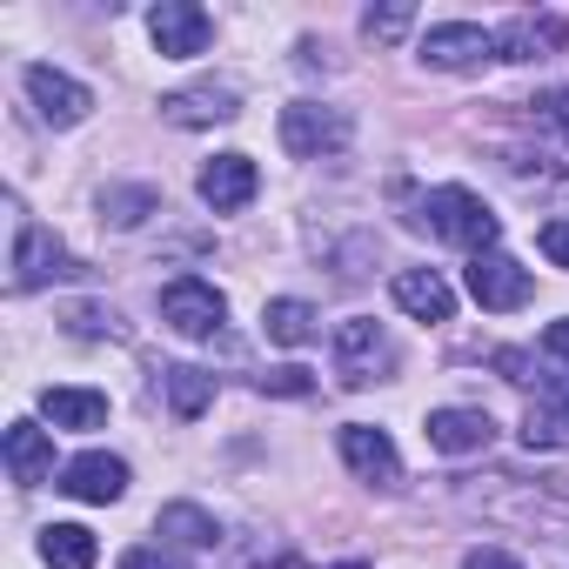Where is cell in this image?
I'll list each match as a JSON object with an SVG mask.
<instances>
[{
  "instance_id": "6da1fadb",
  "label": "cell",
  "mask_w": 569,
  "mask_h": 569,
  "mask_svg": "<svg viewBox=\"0 0 569 569\" xmlns=\"http://www.w3.org/2000/svg\"><path fill=\"white\" fill-rule=\"evenodd\" d=\"M409 221H416L422 234L449 241V248H469V254H489L496 234H502V221H496V214L482 208V194H469V188H429Z\"/></svg>"
},
{
  "instance_id": "7a4b0ae2",
  "label": "cell",
  "mask_w": 569,
  "mask_h": 569,
  "mask_svg": "<svg viewBox=\"0 0 569 569\" xmlns=\"http://www.w3.org/2000/svg\"><path fill=\"white\" fill-rule=\"evenodd\" d=\"M349 114L342 108H322V101H289L281 108V148L296 161H322V154H342L349 148Z\"/></svg>"
},
{
  "instance_id": "3957f363",
  "label": "cell",
  "mask_w": 569,
  "mask_h": 569,
  "mask_svg": "<svg viewBox=\"0 0 569 569\" xmlns=\"http://www.w3.org/2000/svg\"><path fill=\"white\" fill-rule=\"evenodd\" d=\"M389 362H396V349H389L382 322L349 316V322L336 329V376H342V389H369V382H382Z\"/></svg>"
},
{
  "instance_id": "277c9868",
  "label": "cell",
  "mask_w": 569,
  "mask_h": 569,
  "mask_svg": "<svg viewBox=\"0 0 569 569\" xmlns=\"http://www.w3.org/2000/svg\"><path fill=\"white\" fill-rule=\"evenodd\" d=\"M161 322H168L174 336L201 342V336H214V329L228 322V302H221V289H214V281H201V274H181V281H168V289H161Z\"/></svg>"
},
{
  "instance_id": "5b68a950",
  "label": "cell",
  "mask_w": 569,
  "mask_h": 569,
  "mask_svg": "<svg viewBox=\"0 0 569 569\" xmlns=\"http://www.w3.org/2000/svg\"><path fill=\"white\" fill-rule=\"evenodd\" d=\"M469 296H476L489 316H509V309H522V302L536 296V274H529L516 254L489 248V254H476V261H469Z\"/></svg>"
},
{
  "instance_id": "8992f818",
  "label": "cell",
  "mask_w": 569,
  "mask_h": 569,
  "mask_svg": "<svg viewBox=\"0 0 569 569\" xmlns=\"http://www.w3.org/2000/svg\"><path fill=\"white\" fill-rule=\"evenodd\" d=\"M148 34H154V48H161L168 61H194V54H208L214 21L194 8V0H161V8L148 14Z\"/></svg>"
},
{
  "instance_id": "52a82bcc",
  "label": "cell",
  "mask_w": 569,
  "mask_h": 569,
  "mask_svg": "<svg viewBox=\"0 0 569 569\" xmlns=\"http://www.w3.org/2000/svg\"><path fill=\"white\" fill-rule=\"evenodd\" d=\"M496 54V34L476 28V21H442L422 34V68H442V74H462V68H482Z\"/></svg>"
},
{
  "instance_id": "ba28073f",
  "label": "cell",
  "mask_w": 569,
  "mask_h": 569,
  "mask_svg": "<svg viewBox=\"0 0 569 569\" xmlns=\"http://www.w3.org/2000/svg\"><path fill=\"white\" fill-rule=\"evenodd\" d=\"M28 101H34V114H41L48 128H74V121H88V108H94V94H88L74 74L48 68V61L28 68Z\"/></svg>"
},
{
  "instance_id": "9c48e42d",
  "label": "cell",
  "mask_w": 569,
  "mask_h": 569,
  "mask_svg": "<svg viewBox=\"0 0 569 569\" xmlns=\"http://www.w3.org/2000/svg\"><path fill=\"white\" fill-rule=\"evenodd\" d=\"M54 274H74L68 248H61L48 228L21 221V228H14V289H21V296H28V289H48Z\"/></svg>"
},
{
  "instance_id": "30bf717a",
  "label": "cell",
  "mask_w": 569,
  "mask_h": 569,
  "mask_svg": "<svg viewBox=\"0 0 569 569\" xmlns=\"http://www.w3.org/2000/svg\"><path fill=\"white\" fill-rule=\"evenodd\" d=\"M254 194H261V174H254L248 154H214V161L201 168V201H208L214 214H241Z\"/></svg>"
},
{
  "instance_id": "8fae6325",
  "label": "cell",
  "mask_w": 569,
  "mask_h": 569,
  "mask_svg": "<svg viewBox=\"0 0 569 569\" xmlns=\"http://www.w3.org/2000/svg\"><path fill=\"white\" fill-rule=\"evenodd\" d=\"M342 462H349L362 482H376V489H396V482H402L396 442H389L382 429H369V422H349V429H342Z\"/></svg>"
},
{
  "instance_id": "7c38bea8",
  "label": "cell",
  "mask_w": 569,
  "mask_h": 569,
  "mask_svg": "<svg viewBox=\"0 0 569 569\" xmlns=\"http://www.w3.org/2000/svg\"><path fill=\"white\" fill-rule=\"evenodd\" d=\"M61 489H68L74 502H121V496H128V462L108 456V449H88V456H74V462L61 469Z\"/></svg>"
},
{
  "instance_id": "4fadbf2b",
  "label": "cell",
  "mask_w": 569,
  "mask_h": 569,
  "mask_svg": "<svg viewBox=\"0 0 569 569\" xmlns=\"http://www.w3.org/2000/svg\"><path fill=\"white\" fill-rule=\"evenodd\" d=\"M422 436H429V449H442V456H476V449L496 442V422H489L482 409H436V416L422 422Z\"/></svg>"
},
{
  "instance_id": "5bb4252c",
  "label": "cell",
  "mask_w": 569,
  "mask_h": 569,
  "mask_svg": "<svg viewBox=\"0 0 569 569\" xmlns=\"http://www.w3.org/2000/svg\"><path fill=\"white\" fill-rule=\"evenodd\" d=\"M389 289H396V309L416 316V322H449L456 316V296H449V281L436 268H402Z\"/></svg>"
},
{
  "instance_id": "9a60e30c",
  "label": "cell",
  "mask_w": 569,
  "mask_h": 569,
  "mask_svg": "<svg viewBox=\"0 0 569 569\" xmlns=\"http://www.w3.org/2000/svg\"><path fill=\"white\" fill-rule=\"evenodd\" d=\"M8 476L21 489H34V482L54 476V436L41 422H8Z\"/></svg>"
},
{
  "instance_id": "2e32d148",
  "label": "cell",
  "mask_w": 569,
  "mask_h": 569,
  "mask_svg": "<svg viewBox=\"0 0 569 569\" xmlns=\"http://www.w3.org/2000/svg\"><path fill=\"white\" fill-rule=\"evenodd\" d=\"M161 114L174 128H214V121H234L241 114V94L234 88H188V94H168Z\"/></svg>"
},
{
  "instance_id": "e0dca14e",
  "label": "cell",
  "mask_w": 569,
  "mask_h": 569,
  "mask_svg": "<svg viewBox=\"0 0 569 569\" xmlns=\"http://www.w3.org/2000/svg\"><path fill=\"white\" fill-rule=\"evenodd\" d=\"M41 416L54 429H101L108 422V396L101 389H48L41 396Z\"/></svg>"
},
{
  "instance_id": "ac0fdd59",
  "label": "cell",
  "mask_w": 569,
  "mask_h": 569,
  "mask_svg": "<svg viewBox=\"0 0 569 569\" xmlns=\"http://www.w3.org/2000/svg\"><path fill=\"white\" fill-rule=\"evenodd\" d=\"M562 436H569V376H556L542 389V402L529 409V422H522V442L529 449H556Z\"/></svg>"
},
{
  "instance_id": "d6986e66",
  "label": "cell",
  "mask_w": 569,
  "mask_h": 569,
  "mask_svg": "<svg viewBox=\"0 0 569 569\" xmlns=\"http://www.w3.org/2000/svg\"><path fill=\"white\" fill-rule=\"evenodd\" d=\"M41 556H48V569H94L101 542H94V529H81V522H48V529H41Z\"/></svg>"
},
{
  "instance_id": "ffe728a7",
  "label": "cell",
  "mask_w": 569,
  "mask_h": 569,
  "mask_svg": "<svg viewBox=\"0 0 569 569\" xmlns=\"http://www.w3.org/2000/svg\"><path fill=\"white\" fill-rule=\"evenodd\" d=\"M261 329H268V342H281V349H302V342H316V336H322L316 309H309V302H296V296L268 302V309H261Z\"/></svg>"
},
{
  "instance_id": "44dd1931",
  "label": "cell",
  "mask_w": 569,
  "mask_h": 569,
  "mask_svg": "<svg viewBox=\"0 0 569 569\" xmlns=\"http://www.w3.org/2000/svg\"><path fill=\"white\" fill-rule=\"evenodd\" d=\"M154 529H161L168 542H181V549H214V542H221V522H214L201 502H168Z\"/></svg>"
},
{
  "instance_id": "7402d4cb",
  "label": "cell",
  "mask_w": 569,
  "mask_h": 569,
  "mask_svg": "<svg viewBox=\"0 0 569 569\" xmlns=\"http://www.w3.org/2000/svg\"><path fill=\"white\" fill-rule=\"evenodd\" d=\"M556 48V21H536V14H516L502 34H496V54L502 61H542Z\"/></svg>"
},
{
  "instance_id": "603a6c76",
  "label": "cell",
  "mask_w": 569,
  "mask_h": 569,
  "mask_svg": "<svg viewBox=\"0 0 569 569\" xmlns=\"http://www.w3.org/2000/svg\"><path fill=\"white\" fill-rule=\"evenodd\" d=\"M161 389H168V409L181 416V422H194V416H208V402H214V376L208 369H168L161 376Z\"/></svg>"
},
{
  "instance_id": "cb8c5ba5",
  "label": "cell",
  "mask_w": 569,
  "mask_h": 569,
  "mask_svg": "<svg viewBox=\"0 0 569 569\" xmlns=\"http://www.w3.org/2000/svg\"><path fill=\"white\" fill-rule=\"evenodd\" d=\"M101 208H108V221H114V228H134V221H148V214L161 208V194H154V188H108V194H101Z\"/></svg>"
},
{
  "instance_id": "d4e9b609",
  "label": "cell",
  "mask_w": 569,
  "mask_h": 569,
  "mask_svg": "<svg viewBox=\"0 0 569 569\" xmlns=\"http://www.w3.org/2000/svg\"><path fill=\"white\" fill-rule=\"evenodd\" d=\"M409 21H416V8H382V14L369 8V14H362V28H369L376 41H402V34H409Z\"/></svg>"
},
{
  "instance_id": "484cf974",
  "label": "cell",
  "mask_w": 569,
  "mask_h": 569,
  "mask_svg": "<svg viewBox=\"0 0 569 569\" xmlns=\"http://www.w3.org/2000/svg\"><path fill=\"white\" fill-rule=\"evenodd\" d=\"M536 241H542V254H549L556 268H569V214H556V221H542V234H536Z\"/></svg>"
},
{
  "instance_id": "4316f807",
  "label": "cell",
  "mask_w": 569,
  "mask_h": 569,
  "mask_svg": "<svg viewBox=\"0 0 569 569\" xmlns=\"http://www.w3.org/2000/svg\"><path fill=\"white\" fill-rule=\"evenodd\" d=\"M121 569H188L174 549H154V542H141V549H128L121 556Z\"/></svg>"
},
{
  "instance_id": "83f0119b",
  "label": "cell",
  "mask_w": 569,
  "mask_h": 569,
  "mask_svg": "<svg viewBox=\"0 0 569 569\" xmlns=\"http://www.w3.org/2000/svg\"><path fill=\"white\" fill-rule=\"evenodd\" d=\"M261 389H274V396H309V369H274Z\"/></svg>"
},
{
  "instance_id": "f1b7e54d",
  "label": "cell",
  "mask_w": 569,
  "mask_h": 569,
  "mask_svg": "<svg viewBox=\"0 0 569 569\" xmlns=\"http://www.w3.org/2000/svg\"><path fill=\"white\" fill-rule=\"evenodd\" d=\"M68 322H74V336H114V316H101V309H74Z\"/></svg>"
},
{
  "instance_id": "f546056e",
  "label": "cell",
  "mask_w": 569,
  "mask_h": 569,
  "mask_svg": "<svg viewBox=\"0 0 569 569\" xmlns=\"http://www.w3.org/2000/svg\"><path fill=\"white\" fill-rule=\"evenodd\" d=\"M542 356H556V362H569V316L542 329Z\"/></svg>"
},
{
  "instance_id": "4dcf8cb0",
  "label": "cell",
  "mask_w": 569,
  "mask_h": 569,
  "mask_svg": "<svg viewBox=\"0 0 569 569\" xmlns=\"http://www.w3.org/2000/svg\"><path fill=\"white\" fill-rule=\"evenodd\" d=\"M462 569H522V562H516L509 549H469V562H462Z\"/></svg>"
},
{
  "instance_id": "1f68e13d",
  "label": "cell",
  "mask_w": 569,
  "mask_h": 569,
  "mask_svg": "<svg viewBox=\"0 0 569 569\" xmlns=\"http://www.w3.org/2000/svg\"><path fill=\"white\" fill-rule=\"evenodd\" d=\"M542 114H549V128H556V134L569 141V88H556V94L542 101Z\"/></svg>"
},
{
  "instance_id": "d6a6232c",
  "label": "cell",
  "mask_w": 569,
  "mask_h": 569,
  "mask_svg": "<svg viewBox=\"0 0 569 569\" xmlns=\"http://www.w3.org/2000/svg\"><path fill=\"white\" fill-rule=\"evenodd\" d=\"M329 569H369V562H329Z\"/></svg>"
}]
</instances>
